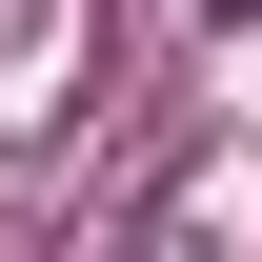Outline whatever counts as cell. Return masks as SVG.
Returning <instances> with one entry per match:
<instances>
[{"mask_svg": "<svg viewBox=\"0 0 262 262\" xmlns=\"http://www.w3.org/2000/svg\"><path fill=\"white\" fill-rule=\"evenodd\" d=\"M222 20H262V0H222Z\"/></svg>", "mask_w": 262, "mask_h": 262, "instance_id": "6da1fadb", "label": "cell"}]
</instances>
